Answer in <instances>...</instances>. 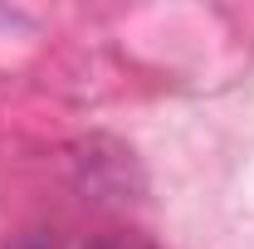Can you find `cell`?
<instances>
[{
	"label": "cell",
	"instance_id": "1",
	"mask_svg": "<svg viewBox=\"0 0 254 249\" xmlns=\"http://www.w3.org/2000/svg\"><path fill=\"white\" fill-rule=\"evenodd\" d=\"M78 249H152V245L137 235H98V240H83Z\"/></svg>",
	"mask_w": 254,
	"mask_h": 249
}]
</instances>
